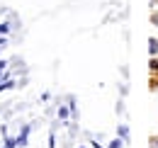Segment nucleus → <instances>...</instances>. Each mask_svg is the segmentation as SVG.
Returning a JSON list of instances; mask_svg holds the SVG:
<instances>
[{"label":"nucleus","mask_w":158,"mask_h":148,"mask_svg":"<svg viewBox=\"0 0 158 148\" xmlns=\"http://www.w3.org/2000/svg\"><path fill=\"white\" fill-rule=\"evenodd\" d=\"M129 136V129L127 126H119V138H127Z\"/></svg>","instance_id":"obj_1"},{"label":"nucleus","mask_w":158,"mask_h":148,"mask_svg":"<svg viewBox=\"0 0 158 148\" xmlns=\"http://www.w3.org/2000/svg\"><path fill=\"white\" fill-rule=\"evenodd\" d=\"M151 54H158V41L156 39H151Z\"/></svg>","instance_id":"obj_2"},{"label":"nucleus","mask_w":158,"mask_h":148,"mask_svg":"<svg viewBox=\"0 0 158 148\" xmlns=\"http://www.w3.org/2000/svg\"><path fill=\"white\" fill-rule=\"evenodd\" d=\"M59 117H61V119H66V117H68V109H66V107H61V112H59Z\"/></svg>","instance_id":"obj_3"},{"label":"nucleus","mask_w":158,"mask_h":148,"mask_svg":"<svg viewBox=\"0 0 158 148\" xmlns=\"http://www.w3.org/2000/svg\"><path fill=\"white\" fill-rule=\"evenodd\" d=\"M122 146V141H112V143H110V148H119Z\"/></svg>","instance_id":"obj_4"},{"label":"nucleus","mask_w":158,"mask_h":148,"mask_svg":"<svg viewBox=\"0 0 158 148\" xmlns=\"http://www.w3.org/2000/svg\"><path fill=\"white\" fill-rule=\"evenodd\" d=\"M151 68H153V71H158V61H151Z\"/></svg>","instance_id":"obj_5"}]
</instances>
